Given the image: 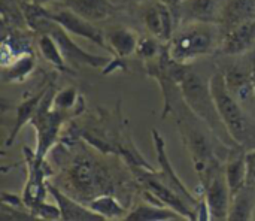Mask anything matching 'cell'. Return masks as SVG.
<instances>
[{"mask_svg":"<svg viewBox=\"0 0 255 221\" xmlns=\"http://www.w3.org/2000/svg\"><path fill=\"white\" fill-rule=\"evenodd\" d=\"M209 88L214 96L217 109L232 138L242 145L248 135V121L239 100L229 91L223 72H217L209 79Z\"/></svg>","mask_w":255,"mask_h":221,"instance_id":"obj_3","label":"cell"},{"mask_svg":"<svg viewBox=\"0 0 255 221\" xmlns=\"http://www.w3.org/2000/svg\"><path fill=\"white\" fill-rule=\"evenodd\" d=\"M34 57L28 52L12 60L10 64H4L1 75L3 82H22L34 70Z\"/></svg>","mask_w":255,"mask_h":221,"instance_id":"obj_25","label":"cell"},{"mask_svg":"<svg viewBox=\"0 0 255 221\" xmlns=\"http://www.w3.org/2000/svg\"><path fill=\"white\" fill-rule=\"evenodd\" d=\"M78 102H79L78 90L75 87H66V88H63L60 91H55L54 100H52V106L55 109L70 112L72 109H75Z\"/></svg>","mask_w":255,"mask_h":221,"instance_id":"obj_27","label":"cell"},{"mask_svg":"<svg viewBox=\"0 0 255 221\" xmlns=\"http://www.w3.org/2000/svg\"><path fill=\"white\" fill-rule=\"evenodd\" d=\"M45 93H46V88H43L42 91H39L34 96H30V97L24 99L16 106L15 123H13V126H12V129L9 132V136L6 138V147H10L15 142V139L19 135V132L22 130V127H25L28 123H31V120L34 117V114H36V111H37V108H39Z\"/></svg>","mask_w":255,"mask_h":221,"instance_id":"obj_19","label":"cell"},{"mask_svg":"<svg viewBox=\"0 0 255 221\" xmlns=\"http://www.w3.org/2000/svg\"><path fill=\"white\" fill-rule=\"evenodd\" d=\"M151 136H152V144H154V150H155V154H157V162H158V166H160V172H158V178L166 184L169 186L170 189H173L178 195L182 196V199L190 204L196 213V208L200 202L199 198H196L190 190L188 187L184 184V181L179 178V175L176 174L175 168L172 166L170 160H169V156H167V151H166V142L163 139V136L160 135L158 130L152 129L151 130Z\"/></svg>","mask_w":255,"mask_h":221,"instance_id":"obj_8","label":"cell"},{"mask_svg":"<svg viewBox=\"0 0 255 221\" xmlns=\"http://www.w3.org/2000/svg\"><path fill=\"white\" fill-rule=\"evenodd\" d=\"M105 37L111 48V52L115 54L120 60L136 54V48L140 39V36L134 30L127 27H114L108 30Z\"/></svg>","mask_w":255,"mask_h":221,"instance_id":"obj_15","label":"cell"},{"mask_svg":"<svg viewBox=\"0 0 255 221\" xmlns=\"http://www.w3.org/2000/svg\"><path fill=\"white\" fill-rule=\"evenodd\" d=\"M200 184L203 187V198L211 213V219L227 220L233 198L230 195L226 175L220 171V166H217L212 174Z\"/></svg>","mask_w":255,"mask_h":221,"instance_id":"obj_7","label":"cell"},{"mask_svg":"<svg viewBox=\"0 0 255 221\" xmlns=\"http://www.w3.org/2000/svg\"><path fill=\"white\" fill-rule=\"evenodd\" d=\"M250 73H251V81H253V85H254V91H255V61L253 64V67L250 69Z\"/></svg>","mask_w":255,"mask_h":221,"instance_id":"obj_33","label":"cell"},{"mask_svg":"<svg viewBox=\"0 0 255 221\" xmlns=\"http://www.w3.org/2000/svg\"><path fill=\"white\" fill-rule=\"evenodd\" d=\"M25 163H27V183L22 192V201L24 207L30 211L36 205L45 202L48 192V183L46 180V168H45V159H40L36 151H31L30 148H24Z\"/></svg>","mask_w":255,"mask_h":221,"instance_id":"obj_6","label":"cell"},{"mask_svg":"<svg viewBox=\"0 0 255 221\" xmlns=\"http://www.w3.org/2000/svg\"><path fill=\"white\" fill-rule=\"evenodd\" d=\"M30 211L34 216V219H42V220H61V213H60V208H58L57 204L55 205H51V204H46V201H45V202L36 205Z\"/></svg>","mask_w":255,"mask_h":221,"instance_id":"obj_29","label":"cell"},{"mask_svg":"<svg viewBox=\"0 0 255 221\" xmlns=\"http://www.w3.org/2000/svg\"><path fill=\"white\" fill-rule=\"evenodd\" d=\"M48 192L54 202L58 205L61 213V220L66 221H88V220H102L94 211L90 210V207H85L75 199L64 195L60 189L54 187L52 184H48Z\"/></svg>","mask_w":255,"mask_h":221,"instance_id":"obj_14","label":"cell"},{"mask_svg":"<svg viewBox=\"0 0 255 221\" xmlns=\"http://www.w3.org/2000/svg\"><path fill=\"white\" fill-rule=\"evenodd\" d=\"M255 45V18L247 19L229 30L223 39V51L227 55L238 57L248 52Z\"/></svg>","mask_w":255,"mask_h":221,"instance_id":"obj_13","label":"cell"},{"mask_svg":"<svg viewBox=\"0 0 255 221\" xmlns=\"http://www.w3.org/2000/svg\"><path fill=\"white\" fill-rule=\"evenodd\" d=\"M179 94L188 109L214 132L218 141L224 145L239 148V144L232 138L217 109L214 96L209 88V81L205 82L199 73L188 69L179 84Z\"/></svg>","mask_w":255,"mask_h":221,"instance_id":"obj_1","label":"cell"},{"mask_svg":"<svg viewBox=\"0 0 255 221\" xmlns=\"http://www.w3.org/2000/svg\"><path fill=\"white\" fill-rule=\"evenodd\" d=\"M255 0H226L220 13V24L229 31L241 22L254 18Z\"/></svg>","mask_w":255,"mask_h":221,"instance_id":"obj_16","label":"cell"},{"mask_svg":"<svg viewBox=\"0 0 255 221\" xmlns=\"http://www.w3.org/2000/svg\"><path fill=\"white\" fill-rule=\"evenodd\" d=\"M224 79L229 91L239 102H247L250 97L255 96L250 70H245L239 66H233L224 73Z\"/></svg>","mask_w":255,"mask_h":221,"instance_id":"obj_21","label":"cell"},{"mask_svg":"<svg viewBox=\"0 0 255 221\" xmlns=\"http://www.w3.org/2000/svg\"><path fill=\"white\" fill-rule=\"evenodd\" d=\"M164 45L161 40H158L157 37L151 36V37H140L137 48H136V54L143 60V61H149L157 58L161 51H163Z\"/></svg>","mask_w":255,"mask_h":221,"instance_id":"obj_26","label":"cell"},{"mask_svg":"<svg viewBox=\"0 0 255 221\" xmlns=\"http://www.w3.org/2000/svg\"><path fill=\"white\" fill-rule=\"evenodd\" d=\"M124 220L131 221H161V220H185V217L175 210L157 204V202H143L128 211Z\"/></svg>","mask_w":255,"mask_h":221,"instance_id":"obj_17","label":"cell"},{"mask_svg":"<svg viewBox=\"0 0 255 221\" xmlns=\"http://www.w3.org/2000/svg\"><path fill=\"white\" fill-rule=\"evenodd\" d=\"M37 48L39 52L42 54V57L52 66L55 67L58 72L61 73H70L72 70L69 69V63L66 61L58 43L55 42V39L48 34V33H39L37 37Z\"/></svg>","mask_w":255,"mask_h":221,"instance_id":"obj_23","label":"cell"},{"mask_svg":"<svg viewBox=\"0 0 255 221\" xmlns=\"http://www.w3.org/2000/svg\"><path fill=\"white\" fill-rule=\"evenodd\" d=\"M142 181L146 186L148 192L163 205L175 210L176 213L182 214L185 220H196V213L190 204H187L181 195H178L173 189L166 186L155 174H146L143 171Z\"/></svg>","mask_w":255,"mask_h":221,"instance_id":"obj_10","label":"cell"},{"mask_svg":"<svg viewBox=\"0 0 255 221\" xmlns=\"http://www.w3.org/2000/svg\"><path fill=\"white\" fill-rule=\"evenodd\" d=\"M66 6L91 22L103 21L112 13L109 0H66Z\"/></svg>","mask_w":255,"mask_h":221,"instance_id":"obj_22","label":"cell"},{"mask_svg":"<svg viewBox=\"0 0 255 221\" xmlns=\"http://www.w3.org/2000/svg\"><path fill=\"white\" fill-rule=\"evenodd\" d=\"M157 1H160V3H163V4H166V6L173 12L175 18H176V15H178V9H179V4H181V1H182V0H157Z\"/></svg>","mask_w":255,"mask_h":221,"instance_id":"obj_31","label":"cell"},{"mask_svg":"<svg viewBox=\"0 0 255 221\" xmlns=\"http://www.w3.org/2000/svg\"><path fill=\"white\" fill-rule=\"evenodd\" d=\"M247 166H248V186H255V150L247 153Z\"/></svg>","mask_w":255,"mask_h":221,"instance_id":"obj_30","label":"cell"},{"mask_svg":"<svg viewBox=\"0 0 255 221\" xmlns=\"http://www.w3.org/2000/svg\"><path fill=\"white\" fill-rule=\"evenodd\" d=\"M28 1H31V3H34V4L45 6V4H48V3H54V1H58V0H28Z\"/></svg>","mask_w":255,"mask_h":221,"instance_id":"obj_32","label":"cell"},{"mask_svg":"<svg viewBox=\"0 0 255 221\" xmlns=\"http://www.w3.org/2000/svg\"><path fill=\"white\" fill-rule=\"evenodd\" d=\"M54 88L48 87L46 93L31 120L30 124H33V127L36 129L37 133V145H36V154L40 159H45L48 151L52 148V145L55 144L61 126L66 123V120L69 118L67 111H60L55 109L52 106V100H54Z\"/></svg>","mask_w":255,"mask_h":221,"instance_id":"obj_4","label":"cell"},{"mask_svg":"<svg viewBox=\"0 0 255 221\" xmlns=\"http://www.w3.org/2000/svg\"><path fill=\"white\" fill-rule=\"evenodd\" d=\"M215 24L209 22H193L178 28V31L167 42V51L170 57L181 63L190 64L202 57L209 55L215 49L217 31Z\"/></svg>","mask_w":255,"mask_h":221,"instance_id":"obj_2","label":"cell"},{"mask_svg":"<svg viewBox=\"0 0 255 221\" xmlns=\"http://www.w3.org/2000/svg\"><path fill=\"white\" fill-rule=\"evenodd\" d=\"M24 1H28V0H24Z\"/></svg>","mask_w":255,"mask_h":221,"instance_id":"obj_35","label":"cell"},{"mask_svg":"<svg viewBox=\"0 0 255 221\" xmlns=\"http://www.w3.org/2000/svg\"><path fill=\"white\" fill-rule=\"evenodd\" d=\"M226 181L230 190L232 198H236L248 186V166H247V153H236L226 165L224 169Z\"/></svg>","mask_w":255,"mask_h":221,"instance_id":"obj_18","label":"cell"},{"mask_svg":"<svg viewBox=\"0 0 255 221\" xmlns=\"http://www.w3.org/2000/svg\"><path fill=\"white\" fill-rule=\"evenodd\" d=\"M70 181L82 195H91L97 186V169L87 159H78L70 168Z\"/></svg>","mask_w":255,"mask_h":221,"instance_id":"obj_20","label":"cell"},{"mask_svg":"<svg viewBox=\"0 0 255 221\" xmlns=\"http://www.w3.org/2000/svg\"><path fill=\"white\" fill-rule=\"evenodd\" d=\"M193 22H220L217 0H182L176 15V24L185 25Z\"/></svg>","mask_w":255,"mask_h":221,"instance_id":"obj_12","label":"cell"},{"mask_svg":"<svg viewBox=\"0 0 255 221\" xmlns=\"http://www.w3.org/2000/svg\"><path fill=\"white\" fill-rule=\"evenodd\" d=\"M250 219H251V204L242 190L236 198H233L227 220H250Z\"/></svg>","mask_w":255,"mask_h":221,"instance_id":"obj_28","label":"cell"},{"mask_svg":"<svg viewBox=\"0 0 255 221\" xmlns=\"http://www.w3.org/2000/svg\"><path fill=\"white\" fill-rule=\"evenodd\" d=\"M179 132L193 159L194 169L199 175V180L200 183H203L212 174V171L217 166H220L212 153V147L208 138L199 129H194L190 124H179Z\"/></svg>","mask_w":255,"mask_h":221,"instance_id":"obj_5","label":"cell"},{"mask_svg":"<svg viewBox=\"0 0 255 221\" xmlns=\"http://www.w3.org/2000/svg\"><path fill=\"white\" fill-rule=\"evenodd\" d=\"M118 1H123V3H136L139 0H118Z\"/></svg>","mask_w":255,"mask_h":221,"instance_id":"obj_34","label":"cell"},{"mask_svg":"<svg viewBox=\"0 0 255 221\" xmlns=\"http://www.w3.org/2000/svg\"><path fill=\"white\" fill-rule=\"evenodd\" d=\"M143 22L146 30L149 31L151 36L157 37L163 43H167L172 36L175 34V22L176 18L173 12L163 3L157 1L151 6L143 13Z\"/></svg>","mask_w":255,"mask_h":221,"instance_id":"obj_11","label":"cell"},{"mask_svg":"<svg viewBox=\"0 0 255 221\" xmlns=\"http://www.w3.org/2000/svg\"><path fill=\"white\" fill-rule=\"evenodd\" d=\"M49 18H52L55 22H58L70 34H75V36L84 37V39H87L90 42H94L100 48L111 52V48H109V45L106 42V37L100 31V28H97L94 25V22L85 19L84 16L78 15L72 9L66 7V9H60V10H55V12L49 10Z\"/></svg>","mask_w":255,"mask_h":221,"instance_id":"obj_9","label":"cell"},{"mask_svg":"<svg viewBox=\"0 0 255 221\" xmlns=\"http://www.w3.org/2000/svg\"><path fill=\"white\" fill-rule=\"evenodd\" d=\"M88 207L91 211H94L102 220H115V219H126L128 214V210H126L120 201L112 195H100L93 198L88 202Z\"/></svg>","mask_w":255,"mask_h":221,"instance_id":"obj_24","label":"cell"}]
</instances>
